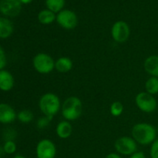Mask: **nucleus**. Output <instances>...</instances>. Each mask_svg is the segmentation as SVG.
<instances>
[{
    "label": "nucleus",
    "mask_w": 158,
    "mask_h": 158,
    "mask_svg": "<svg viewBox=\"0 0 158 158\" xmlns=\"http://www.w3.org/2000/svg\"><path fill=\"white\" fill-rule=\"evenodd\" d=\"M15 110L7 103H0V123L7 124L11 123L16 119Z\"/></svg>",
    "instance_id": "obj_11"
},
{
    "label": "nucleus",
    "mask_w": 158,
    "mask_h": 158,
    "mask_svg": "<svg viewBox=\"0 0 158 158\" xmlns=\"http://www.w3.org/2000/svg\"><path fill=\"white\" fill-rule=\"evenodd\" d=\"M13 30V24L9 19L0 18V38H9L12 34Z\"/></svg>",
    "instance_id": "obj_16"
},
{
    "label": "nucleus",
    "mask_w": 158,
    "mask_h": 158,
    "mask_svg": "<svg viewBox=\"0 0 158 158\" xmlns=\"http://www.w3.org/2000/svg\"><path fill=\"white\" fill-rule=\"evenodd\" d=\"M110 112L113 117H120L123 112V105L121 102L115 101L110 105Z\"/></svg>",
    "instance_id": "obj_21"
},
{
    "label": "nucleus",
    "mask_w": 158,
    "mask_h": 158,
    "mask_svg": "<svg viewBox=\"0 0 158 158\" xmlns=\"http://www.w3.org/2000/svg\"><path fill=\"white\" fill-rule=\"evenodd\" d=\"M61 102L57 95L52 93H46L40 97L39 107L43 114L52 119L61 110Z\"/></svg>",
    "instance_id": "obj_2"
},
{
    "label": "nucleus",
    "mask_w": 158,
    "mask_h": 158,
    "mask_svg": "<svg viewBox=\"0 0 158 158\" xmlns=\"http://www.w3.org/2000/svg\"><path fill=\"white\" fill-rule=\"evenodd\" d=\"M130 158H147V157L143 152H142V151H137V152L134 153V154H132V155L130 157Z\"/></svg>",
    "instance_id": "obj_27"
},
{
    "label": "nucleus",
    "mask_w": 158,
    "mask_h": 158,
    "mask_svg": "<svg viewBox=\"0 0 158 158\" xmlns=\"http://www.w3.org/2000/svg\"><path fill=\"white\" fill-rule=\"evenodd\" d=\"M51 120H52V119L49 118V117H46V116H44V117H40V118L37 120L36 127L40 130L44 129V128L47 127L49 126Z\"/></svg>",
    "instance_id": "obj_23"
},
{
    "label": "nucleus",
    "mask_w": 158,
    "mask_h": 158,
    "mask_svg": "<svg viewBox=\"0 0 158 158\" xmlns=\"http://www.w3.org/2000/svg\"><path fill=\"white\" fill-rule=\"evenodd\" d=\"M55 62L49 54L40 52L34 56L32 60V66L37 73L46 75L50 73L55 69Z\"/></svg>",
    "instance_id": "obj_4"
},
{
    "label": "nucleus",
    "mask_w": 158,
    "mask_h": 158,
    "mask_svg": "<svg viewBox=\"0 0 158 158\" xmlns=\"http://www.w3.org/2000/svg\"><path fill=\"white\" fill-rule=\"evenodd\" d=\"M150 156H151V158H158V139H156L151 143Z\"/></svg>",
    "instance_id": "obj_24"
},
{
    "label": "nucleus",
    "mask_w": 158,
    "mask_h": 158,
    "mask_svg": "<svg viewBox=\"0 0 158 158\" xmlns=\"http://www.w3.org/2000/svg\"><path fill=\"white\" fill-rule=\"evenodd\" d=\"M131 35V29L127 23L124 21H117L111 28V35L116 43H123L127 42Z\"/></svg>",
    "instance_id": "obj_8"
},
{
    "label": "nucleus",
    "mask_w": 158,
    "mask_h": 158,
    "mask_svg": "<svg viewBox=\"0 0 158 158\" xmlns=\"http://www.w3.org/2000/svg\"><path fill=\"white\" fill-rule=\"evenodd\" d=\"M135 103L137 108L142 112L151 114L157 109V103L154 96L145 92L139 93L135 97Z\"/></svg>",
    "instance_id": "obj_5"
},
{
    "label": "nucleus",
    "mask_w": 158,
    "mask_h": 158,
    "mask_svg": "<svg viewBox=\"0 0 158 158\" xmlns=\"http://www.w3.org/2000/svg\"><path fill=\"white\" fill-rule=\"evenodd\" d=\"M32 1H33V0H20V2H21L22 4H24V5L29 4V3L32 2Z\"/></svg>",
    "instance_id": "obj_29"
},
{
    "label": "nucleus",
    "mask_w": 158,
    "mask_h": 158,
    "mask_svg": "<svg viewBox=\"0 0 158 158\" xmlns=\"http://www.w3.org/2000/svg\"><path fill=\"white\" fill-rule=\"evenodd\" d=\"M114 148L117 152L121 155L131 156L137 152V143L133 137H122L116 140Z\"/></svg>",
    "instance_id": "obj_7"
},
{
    "label": "nucleus",
    "mask_w": 158,
    "mask_h": 158,
    "mask_svg": "<svg viewBox=\"0 0 158 158\" xmlns=\"http://www.w3.org/2000/svg\"><path fill=\"white\" fill-rule=\"evenodd\" d=\"M46 6L49 10L59 13L64 8L65 0H46Z\"/></svg>",
    "instance_id": "obj_18"
},
{
    "label": "nucleus",
    "mask_w": 158,
    "mask_h": 158,
    "mask_svg": "<svg viewBox=\"0 0 158 158\" xmlns=\"http://www.w3.org/2000/svg\"><path fill=\"white\" fill-rule=\"evenodd\" d=\"M37 158H55L56 155V144L49 139H43L35 148Z\"/></svg>",
    "instance_id": "obj_9"
},
{
    "label": "nucleus",
    "mask_w": 158,
    "mask_h": 158,
    "mask_svg": "<svg viewBox=\"0 0 158 158\" xmlns=\"http://www.w3.org/2000/svg\"><path fill=\"white\" fill-rule=\"evenodd\" d=\"M20 0H0V12L9 17H15L22 10Z\"/></svg>",
    "instance_id": "obj_10"
},
{
    "label": "nucleus",
    "mask_w": 158,
    "mask_h": 158,
    "mask_svg": "<svg viewBox=\"0 0 158 158\" xmlns=\"http://www.w3.org/2000/svg\"><path fill=\"white\" fill-rule=\"evenodd\" d=\"M144 69L151 77H158V56L152 55L145 60Z\"/></svg>",
    "instance_id": "obj_13"
},
{
    "label": "nucleus",
    "mask_w": 158,
    "mask_h": 158,
    "mask_svg": "<svg viewBox=\"0 0 158 158\" xmlns=\"http://www.w3.org/2000/svg\"><path fill=\"white\" fill-rule=\"evenodd\" d=\"M73 67V63L69 57L62 56L55 62V69L60 73H66Z\"/></svg>",
    "instance_id": "obj_15"
},
{
    "label": "nucleus",
    "mask_w": 158,
    "mask_h": 158,
    "mask_svg": "<svg viewBox=\"0 0 158 158\" xmlns=\"http://www.w3.org/2000/svg\"><path fill=\"white\" fill-rule=\"evenodd\" d=\"M17 118L21 123L27 124L33 120L34 115L32 111L29 110H23L17 114Z\"/></svg>",
    "instance_id": "obj_20"
},
{
    "label": "nucleus",
    "mask_w": 158,
    "mask_h": 158,
    "mask_svg": "<svg viewBox=\"0 0 158 158\" xmlns=\"http://www.w3.org/2000/svg\"><path fill=\"white\" fill-rule=\"evenodd\" d=\"M15 135H16V133L15 131H12V130H9L5 134V138H6V141H8V140H13V139L15 137Z\"/></svg>",
    "instance_id": "obj_26"
},
{
    "label": "nucleus",
    "mask_w": 158,
    "mask_h": 158,
    "mask_svg": "<svg viewBox=\"0 0 158 158\" xmlns=\"http://www.w3.org/2000/svg\"><path fill=\"white\" fill-rule=\"evenodd\" d=\"M56 23L59 26L66 30H72L78 24V17L73 11L70 9H63L57 13Z\"/></svg>",
    "instance_id": "obj_6"
},
{
    "label": "nucleus",
    "mask_w": 158,
    "mask_h": 158,
    "mask_svg": "<svg viewBox=\"0 0 158 158\" xmlns=\"http://www.w3.org/2000/svg\"><path fill=\"white\" fill-rule=\"evenodd\" d=\"M56 19V13L47 9L41 10L38 14V20L42 25H45V26L50 25L54 23Z\"/></svg>",
    "instance_id": "obj_17"
},
{
    "label": "nucleus",
    "mask_w": 158,
    "mask_h": 158,
    "mask_svg": "<svg viewBox=\"0 0 158 158\" xmlns=\"http://www.w3.org/2000/svg\"><path fill=\"white\" fill-rule=\"evenodd\" d=\"M6 154L4 151V149H3V147L0 146V158H2L4 156V154Z\"/></svg>",
    "instance_id": "obj_30"
},
{
    "label": "nucleus",
    "mask_w": 158,
    "mask_h": 158,
    "mask_svg": "<svg viewBox=\"0 0 158 158\" xmlns=\"http://www.w3.org/2000/svg\"><path fill=\"white\" fill-rule=\"evenodd\" d=\"M3 149L6 154H14L16 151V144L13 140H8L6 141L4 146H3Z\"/></svg>",
    "instance_id": "obj_22"
},
{
    "label": "nucleus",
    "mask_w": 158,
    "mask_h": 158,
    "mask_svg": "<svg viewBox=\"0 0 158 158\" xmlns=\"http://www.w3.org/2000/svg\"><path fill=\"white\" fill-rule=\"evenodd\" d=\"M132 137L139 144H151L157 137L155 127L148 123H138L134 125L131 131Z\"/></svg>",
    "instance_id": "obj_1"
},
{
    "label": "nucleus",
    "mask_w": 158,
    "mask_h": 158,
    "mask_svg": "<svg viewBox=\"0 0 158 158\" xmlns=\"http://www.w3.org/2000/svg\"><path fill=\"white\" fill-rule=\"evenodd\" d=\"M105 158H122L120 157V154H116V153H110V154H107Z\"/></svg>",
    "instance_id": "obj_28"
},
{
    "label": "nucleus",
    "mask_w": 158,
    "mask_h": 158,
    "mask_svg": "<svg viewBox=\"0 0 158 158\" xmlns=\"http://www.w3.org/2000/svg\"><path fill=\"white\" fill-rule=\"evenodd\" d=\"M14 86V78L10 72L5 69L0 70V89L5 92L11 90Z\"/></svg>",
    "instance_id": "obj_12"
},
{
    "label": "nucleus",
    "mask_w": 158,
    "mask_h": 158,
    "mask_svg": "<svg viewBox=\"0 0 158 158\" xmlns=\"http://www.w3.org/2000/svg\"><path fill=\"white\" fill-rule=\"evenodd\" d=\"M56 133L60 139H67L72 135L73 126L70 122L67 120L60 121L56 128Z\"/></svg>",
    "instance_id": "obj_14"
},
{
    "label": "nucleus",
    "mask_w": 158,
    "mask_h": 158,
    "mask_svg": "<svg viewBox=\"0 0 158 158\" xmlns=\"http://www.w3.org/2000/svg\"><path fill=\"white\" fill-rule=\"evenodd\" d=\"M83 112V103L79 97L72 96L63 101L61 106V114L65 120L73 121L81 116Z\"/></svg>",
    "instance_id": "obj_3"
},
{
    "label": "nucleus",
    "mask_w": 158,
    "mask_h": 158,
    "mask_svg": "<svg viewBox=\"0 0 158 158\" xmlns=\"http://www.w3.org/2000/svg\"><path fill=\"white\" fill-rule=\"evenodd\" d=\"M13 158H26V157H23V156H22V155H16L15 157H14Z\"/></svg>",
    "instance_id": "obj_31"
},
{
    "label": "nucleus",
    "mask_w": 158,
    "mask_h": 158,
    "mask_svg": "<svg viewBox=\"0 0 158 158\" xmlns=\"http://www.w3.org/2000/svg\"><path fill=\"white\" fill-rule=\"evenodd\" d=\"M146 92L151 95H156L158 94V77H151L145 83Z\"/></svg>",
    "instance_id": "obj_19"
},
{
    "label": "nucleus",
    "mask_w": 158,
    "mask_h": 158,
    "mask_svg": "<svg viewBox=\"0 0 158 158\" xmlns=\"http://www.w3.org/2000/svg\"><path fill=\"white\" fill-rule=\"evenodd\" d=\"M6 65V56L5 51L2 46H0V70L3 69V68Z\"/></svg>",
    "instance_id": "obj_25"
}]
</instances>
